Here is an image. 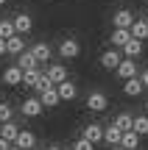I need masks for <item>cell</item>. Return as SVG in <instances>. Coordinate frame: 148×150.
<instances>
[{
	"label": "cell",
	"mask_w": 148,
	"mask_h": 150,
	"mask_svg": "<svg viewBox=\"0 0 148 150\" xmlns=\"http://www.w3.org/2000/svg\"><path fill=\"white\" fill-rule=\"evenodd\" d=\"M14 33L17 36H25V33H31L34 31V17L31 14H25V11H20V14H14Z\"/></svg>",
	"instance_id": "obj_1"
},
{
	"label": "cell",
	"mask_w": 148,
	"mask_h": 150,
	"mask_svg": "<svg viewBox=\"0 0 148 150\" xmlns=\"http://www.w3.org/2000/svg\"><path fill=\"white\" fill-rule=\"evenodd\" d=\"M78 53H81L78 39H73V36L61 39V45H59V56H61V59H78Z\"/></svg>",
	"instance_id": "obj_2"
},
{
	"label": "cell",
	"mask_w": 148,
	"mask_h": 150,
	"mask_svg": "<svg viewBox=\"0 0 148 150\" xmlns=\"http://www.w3.org/2000/svg\"><path fill=\"white\" fill-rule=\"evenodd\" d=\"M101 67H104V70H117V64H120L123 61V53L120 50H115V47H109V50H104V53H101Z\"/></svg>",
	"instance_id": "obj_3"
},
{
	"label": "cell",
	"mask_w": 148,
	"mask_h": 150,
	"mask_svg": "<svg viewBox=\"0 0 148 150\" xmlns=\"http://www.w3.org/2000/svg\"><path fill=\"white\" fill-rule=\"evenodd\" d=\"M20 111H22V117H42L45 106L39 103V97H25L22 106H20Z\"/></svg>",
	"instance_id": "obj_4"
},
{
	"label": "cell",
	"mask_w": 148,
	"mask_h": 150,
	"mask_svg": "<svg viewBox=\"0 0 148 150\" xmlns=\"http://www.w3.org/2000/svg\"><path fill=\"white\" fill-rule=\"evenodd\" d=\"M106 106H109V97L104 95V92H89L87 95V108L89 111H106Z\"/></svg>",
	"instance_id": "obj_5"
},
{
	"label": "cell",
	"mask_w": 148,
	"mask_h": 150,
	"mask_svg": "<svg viewBox=\"0 0 148 150\" xmlns=\"http://www.w3.org/2000/svg\"><path fill=\"white\" fill-rule=\"evenodd\" d=\"M134 20H137V17H134L129 8H120V11L112 14V25H115V28H123V31H129V28L134 25Z\"/></svg>",
	"instance_id": "obj_6"
},
{
	"label": "cell",
	"mask_w": 148,
	"mask_h": 150,
	"mask_svg": "<svg viewBox=\"0 0 148 150\" xmlns=\"http://www.w3.org/2000/svg\"><path fill=\"white\" fill-rule=\"evenodd\" d=\"M81 139L92 142V145L104 142V125H101V122H89V125H84V134H81Z\"/></svg>",
	"instance_id": "obj_7"
},
{
	"label": "cell",
	"mask_w": 148,
	"mask_h": 150,
	"mask_svg": "<svg viewBox=\"0 0 148 150\" xmlns=\"http://www.w3.org/2000/svg\"><path fill=\"white\" fill-rule=\"evenodd\" d=\"M56 92H59V100L61 103H70V100L78 97V86L73 83V81H61V83L56 86Z\"/></svg>",
	"instance_id": "obj_8"
},
{
	"label": "cell",
	"mask_w": 148,
	"mask_h": 150,
	"mask_svg": "<svg viewBox=\"0 0 148 150\" xmlns=\"http://www.w3.org/2000/svg\"><path fill=\"white\" fill-rule=\"evenodd\" d=\"M117 78L120 81H129V78H137V61L134 59H123L120 64H117Z\"/></svg>",
	"instance_id": "obj_9"
},
{
	"label": "cell",
	"mask_w": 148,
	"mask_h": 150,
	"mask_svg": "<svg viewBox=\"0 0 148 150\" xmlns=\"http://www.w3.org/2000/svg\"><path fill=\"white\" fill-rule=\"evenodd\" d=\"M45 75H48V81H50L53 86H59L61 81H67V67H64V64H48Z\"/></svg>",
	"instance_id": "obj_10"
},
{
	"label": "cell",
	"mask_w": 148,
	"mask_h": 150,
	"mask_svg": "<svg viewBox=\"0 0 148 150\" xmlns=\"http://www.w3.org/2000/svg\"><path fill=\"white\" fill-rule=\"evenodd\" d=\"M120 53H123V59H134L137 61L140 56H143V42H140V39H129V42L120 47Z\"/></svg>",
	"instance_id": "obj_11"
},
{
	"label": "cell",
	"mask_w": 148,
	"mask_h": 150,
	"mask_svg": "<svg viewBox=\"0 0 148 150\" xmlns=\"http://www.w3.org/2000/svg\"><path fill=\"white\" fill-rule=\"evenodd\" d=\"M17 70L22 72H31V70H39V61L31 56V50H22L20 56H17Z\"/></svg>",
	"instance_id": "obj_12"
},
{
	"label": "cell",
	"mask_w": 148,
	"mask_h": 150,
	"mask_svg": "<svg viewBox=\"0 0 148 150\" xmlns=\"http://www.w3.org/2000/svg\"><path fill=\"white\" fill-rule=\"evenodd\" d=\"M3 83L6 86H20L22 83V70H17V64L6 67L3 70Z\"/></svg>",
	"instance_id": "obj_13"
},
{
	"label": "cell",
	"mask_w": 148,
	"mask_h": 150,
	"mask_svg": "<svg viewBox=\"0 0 148 150\" xmlns=\"http://www.w3.org/2000/svg\"><path fill=\"white\" fill-rule=\"evenodd\" d=\"M39 103H42L45 108H53V106H59V92H56V86H48L45 92H39Z\"/></svg>",
	"instance_id": "obj_14"
},
{
	"label": "cell",
	"mask_w": 148,
	"mask_h": 150,
	"mask_svg": "<svg viewBox=\"0 0 148 150\" xmlns=\"http://www.w3.org/2000/svg\"><path fill=\"white\" fill-rule=\"evenodd\" d=\"M31 56L39 61V64H45V61L53 56V50H50V45H48V42H36V45L31 47Z\"/></svg>",
	"instance_id": "obj_15"
},
{
	"label": "cell",
	"mask_w": 148,
	"mask_h": 150,
	"mask_svg": "<svg viewBox=\"0 0 148 150\" xmlns=\"http://www.w3.org/2000/svg\"><path fill=\"white\" fill-rule=\"evenodd\" d=\"M14 147H20V150L36 147V136H34L31 131H20V134H17V139H14Z\"/></svg>",
	"instance_id": "obj_16"
},
{
	"label": "cell",
	"mask_w": 148,
	"mask_h": 150,
	"mask_svg": "<svg viewBox=\"0 0 148 150\" xmlns=\"http://www.w3.org/2000/svg\"><path fill=\"white\" fill-rule=\"evenodd\" d=\"M129 33H132V39H140V42H145L148 39V20H134V25L129 28Z\"/></svg>",
	"instance_id": "obj_17"
},
{
	"label": "cell",
	"mask_w": 148,
	"mask_h": 150,
	"mask_svg": "<svg viewBox=\"0 0 148 150\" xmlns=\"http://www.w3.org/2000/svg\"><path fill=\"white\" fill-rule=\"evenodd\" d=\"M123 95H126V97H140V95H143V83H140V78L123 81Z\"/></svg>",
	"instance_id": "obj_18"
},
{
	"label": "cell",
	"mask_w": 148,
	"mask_h": 150,
	"mask_svg": "<svg viewBox=\"0 0 148 150\" xmlns=\"http://www.w3.org/2000/svg\"><path fill=\"white\" fill-rule=\"evenodd\" d=\"M120 136H123V131L117 128V125H106V128H104V142H106V145L117 147V145H120Z\"/></svg>",
	"instance_id": "obj_19"
},
{
	"label": "cell",
	"mask_w": 148,
	"mask_h": 150,
	"mask_svg": "<svg viewBox=\"0 0 148 150\" xmlns=\"http://www.w3.org/2000/svg\"><path fill=\"white\" fill-rule=\"evenodd\" d=\"M22 50H25V39H22V36L6 39V53H9V56H20Z\"/></svg>",
	"instance_id": "obj_20"
},
{
	"label": "cell",
	"mask_w": 148,
	"mask_h": 150,
	"mask_svg": "<svg viewBox=\"0 0 148 150\" xmlns=\"http://www.w3.org/2000/svg\"><path fill=\"white\" fill-rule=\"evenodd\" d=\"M129 39H132V33H129V31H123V28H115V31H112V36H109V42H112V47H115V50H120L123 45L129 42Z\"/></svg>",
	"instance_id": "obj_21"
},
{
	"label": "cell",
	"mask_w": 148,
	"mask_h": 150,
	"mask_svg": "<svg viewBox=\"0 0 148 150\" xmlns=\"http://www.w3.org/2000/svg\"><path fill=\"white\" fill-rule=\"evenodd\" d=\"M120 147H123V150H137V147H140V136L134 134V131H123Z\"/></svg>",
	"instance_id": "obj_22"
},
{
	"label": "cell",
	"mask_w": 148,
	"mask_h": 150,
	"mask_svg": "<svg viewBox=\"0 0 148 150\" xmlns=\"http://www.w3.org/2000/svg\"><path fill=\"white\" fill-rule=\"evenodd\" d=\"M17 134H20V128H17V122H14V120H11V122H3V128H0V136H3L6 142H11V145H14Z\"/></svg>",
	"instance_id": "obj_23"
},
{
	"label": "cell",
	"mask_w": 148,
	"mask_h": 150,
	"mask_svg": "<svg viewBox=\"0 0 148 150\" xmlns=\"http://www.w3.org/2000/svg\"><path fill=\"white\" fill-rule=\"evenodd\" d=\"M132 131H134L137 136H148V117H145V114L134 117V122H132Z\"/></svg>",
	"instance_id": "obj_24"
},
{
	"label": "cell",
	"mask_w": 148,
	"mask_h": 150,
	"mask_svg": "<svg viewBox=\"0 0 148 150\" xmlns=\"http://www.w3.org/2000/svg\"><path fill=\"white\" fill-rule=\"evenodd\" d=\"M132 122H134L132 114H129V111H120V114L115 117V122H112V125H117L120 131H132Z\"/></svg>",
	"instance_id": "obj_25"
},
{
	"label": "cell",
	"mask_w": 148,
	"mask_h": 150,
	"mask_svg": "<svg viewBox=\"0 0 148 150\" xmlns=\"http://www.w3.org/2000/svg\"><path fill=\"white\" fill-rule=\"evenodd\" d=\"M11 36H17L14 33V22L11 20H0V39H11Z\"/></svg>",
	"instance_id": "obj_26"
},
{
	"label": "cell",
	"mask_w": 148,
	"mask_h": 150,
	"mask_svg": "<svg viewBox=\"0 0 148 150\" xmlns=\"http://www.w3.org/2000/svg\"><path fill=\"white\" fill-rule=\"evenodd\" d=\"M39 70H31V72H22V86H28V89H34L36 86V81H39Z\"/></svg>",
	"instance_id": "obj_27"
},
{
	"label": "cell",
	"mask_w": 148,
	"mask_h": 150,
	"mask_svg": "<svg viewBox=\"0 0 148 150\" xmlns=\"http://www.w3.org/2000/svg\"><path fill=\"white\" fill-rule=\"evenodd\" d=\"M11 117H14V108H11V103L0 100V122H11Z\"/></svg>",
	"instance_id": "obj_28"
},
{
	"label": "cell",
	"mask_w": 148,
	"mask_h": 150,
	"mask_svg": "<svg viewBox=\"0 0 148 150\" xmlns=\"http://www.w3.org/2000/svg\"><path fill=\"white\" fill-rule=\"evenodd\" d=\"M73 150H95V145H92V142H87V139H76Z\"/></svg>",
	"instance_id": "obj_29"
},
{
	"label": "cell",
	"mask_w": 148,
	"mask_h": 150,
	"mask_svg": "<svg viewBox=\"0 0 148 150\" xmlns=\"http://www.w3.org/2000/svg\"><path fill=\"white\" fill-rule=\"evenodd\" d=\"M137 78H140V83H143V89H148V70H143Z\"/></svg>",
	"instance_id": "obj_30"
},
{
	"label": "cell",
	"mask_w": 148,
	"mask_h": 150,
	"mask_svg": "<svg viewBox=\"0 0 148 150\" xmlns=\"http://www.w3.org/2000/svg\"><path fill=\"white\" fill-rule=\"evenodd\" d=\"M9 147H11V142H6L3 136H0V150H9Z\"/></svg>",
	"instance_id": "obj_31"
},
{
	"label": "cell",
	"mask_w": 148,
	"mask_h": 150,
	"mask_svg": "<svg viewBox=\"0 0 148 150\" xmlns=\"http://www.w3.org/2000/svg\"><path fill=\"white\" fill-rule=\"evenodd\" d=\"M0 56H6V39H0Z\"/></svg>",
	"instance_id": "obj_32"
},
{
	"label": "cell",
	"mask_w": 148,
	"mask_h": 150,
	"mask_svg": "<svg viewBox=\"0 0 148 150\" xmlns=\"http://www.w3.org/2000/svg\"><path fill=\"white\" fill-rule=\"evenodd\" d=\"M45 150H64L61 145H50V147H45Z\"/></svg>",
	"instance_id": "obj_33"
},
{
	"label": "cell",
	"mask_w": 148,
	"mask_h": 150,
	"mask_svg": "<svg viewBox=\"0 0 148 150\" xmlns=\"http://www.w3.org/2000/svg\"><path fill=\"white\" fill-rule=\"evenodd\" d=\"M112 150H123V147H120V145H117V147H112Z\"/></svg>",
	"instance_id": "obj_34"
},
{
	"label": "cell",
	"mask_w": 148,
	"mask_h": 150,
	"mask_svg": "<svg viewBox=\"0 0 148 150\" xmlns=\"http://www.w3.org/2000/svg\"><path fill=\"white\" fill-rule=\"evenodd\" d=\"M9 150H20V147H14V145H11V147H9Z\"/></svg>",
	"instance_id": "obj_35"
},
{
	"label": "cell",
	"mask_w": 148,
	"mask_h": 150,
	"mask_svg": "<svg viewBox=\"0 0 148 150\" xmlns=\"http://www.w3.org/2000/svg\"><path fill=\"white\" fill-rule=\"evenodd\" d=\"M0 6H6V0H0Z\"/></svg>",
	"instance_id": "obj_36"
},
{
	"label": "cell",
	"mask_w": 148,
	"mask_h": 150,
	"mask_svg": "<svg viewBox=\"0 0 148 150\" xmlns=\"http://www.w3.org/2000/svg\"><path fill=\"white\" fill-rule=\"evenodd\" d=\"M31 150H39V147H31Z\"/></svg>",
	"instance_id": "obj_37"
},
{
	"label": "cell",
	"mask_w": 148,
	"mask_h": 150,
	"mask_svg": "<svg viewBox=\"0 0 148 150\" xmlns=\"http://www.w3.org/2000/svg\"><path fill=\"white\" fill-rule=\"evenodd\" d=\"M145 108H148V100H145Z\"/></svg>",
	"instance_id": "obj_38"
},
{
	"label": "cell",
	"mask_w": 148,
	"mask_h": 150,
	"mask_svg": "<svg viewBox=\"0 0 148 150\" xmlns=\"http://www.w3.org/2000/svg\"><path fill=\"white\" fill-rule=\"evenodd\" d=\"M0 128H3V122H0Z\"/></svg>",
	"instance_id": "obj_39"
}]
</instances>
